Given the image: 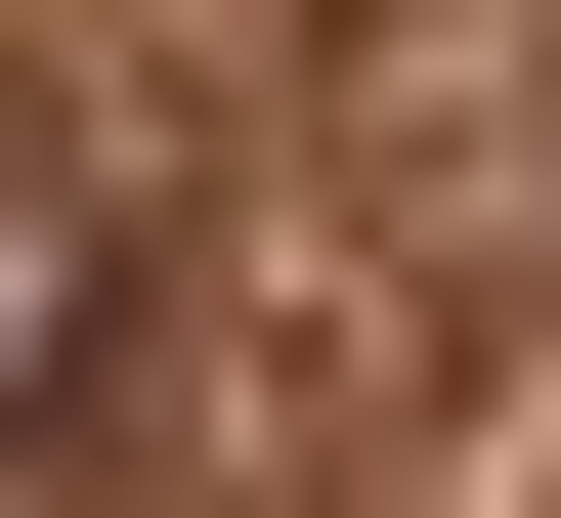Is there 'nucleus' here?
<instances>
[{"label":"nucleus","mask_w":561,"mask_h":518,"mask_svg":"<svg viewBox=\"0 0 561 518\" xmlns=\"http://www.w3.org/2000/svg\"><path fill=\"white\" fill-rule=\"evenodd\" d=\"M87 302H130V217H87V173H0V433L87 389Z\"/></svg>","instance_id":"nucleus-1"}]
</instances>
